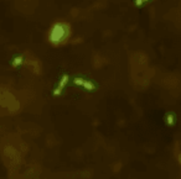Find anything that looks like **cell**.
<instances>
[{
  "label": "cell",
  "instance_id": "3957f363",
  "mask_svg": "<svg viewBox=\"0 0 181 179\" xmlns=\"http://www.w3.org/2000/svg\"><path fill=\"white\" fill-rule=\"evenodd\" d=\"M168 121H169V125H171L174 122V115H169L168 116Z\"/></svg>",
  "mask_w": 181,
  "mask_h": 179
},
{
  "label": "cell",
  "instance_id": "7a4b0ae2",
  "mask_svg": "<svg viewBox=\"0 0 181 179\" xmlns=\"http://www.w3.org/2000/svg\"><path fill=\"white\" fill-rule=\"evenodd\" d=\"M67 80H68V77H67V75H63V77H62V79H61V82H60V85H58V87H57V89L55 90V95H60V94H61L62 88L65 87V84L67 83Z\"/></svg>",
  "mask_w": 181,
  "mask_h": 179
},
{
  "label": "cell",
  "instance_id": "5b68a950",
  "mask_svg": "<svg viewBox=\"0 0 181 179\" xmlns=\"http://www.w3.org/2000/svg\"><path fill=\"white\" fill-rule=\"evenodd\" d=\"M137 4H138V5H140V4H142V0H137Z\"/></svg>",
  "mask_w": 181,
  "mask_h": 179
},
{
  "label": "cell",
  "instance_id": "6da1fadb",
  "mask_svg": "<svg viewBox=\"0 0 181 179\" xmlns=\"http://www.w3.org/2000/svg\"><path fill=\"white\" fill-rule=\"evenodd\" d=\"M70 37V25L66 22H57L52 26L48 40L53 45H60Z\"/></svg>",
  "mask_w": 181,
  "mask_h": 179
},
{
  "label": "cell",
  "instance_id": "277c9868",
  "mask_svg": "<svg viewBox=\"0 0 181 179\" xmlns=\"http://www.w3.org/2000/svg\"><path fill=\"white\" fill-rule=\"evenodd\" d=\"M20 63H21V58H16V59H15V66H16V64H20Z\"/></svg>",
  "mask_w": 181,
  "mask_h": 179
}]
</instances>
